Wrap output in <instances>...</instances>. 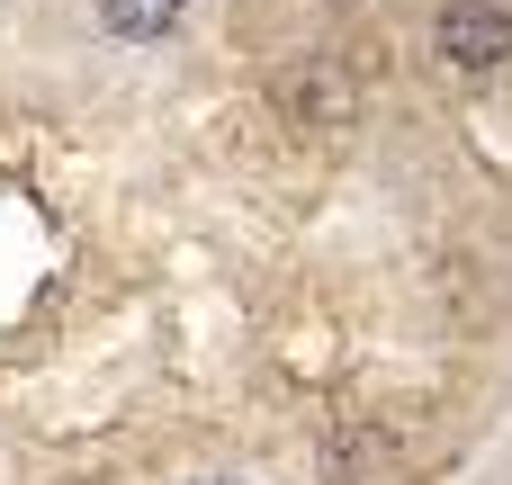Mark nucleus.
Segmentation results:
<instances>
[{
  "label": "nucleus",
  "mask_w": 512,
  "mask_h": 485,
  "mask_svg": "<svg viewBox=\"0 0 512 485\" xmlns=\"http://www.w3.org/2000/svg\"><path fill=\"white\" fill-rule=\"evenodd\" d=\"M270 108H279L288 126H315V135H333V126H351V108H360V81H351L333 54H306V63H288V72L270 81Z\"/></svg>",
  "instance_id": "f257e3e1"
},
{
  "label": "nucleus",
  "mask_w": 512,
  "mask_h": 485,
  "mask_svg": "<svg viewBox=\"0 0 512 485\" xmlns=\"http://www.w3.org/2000/svg\"><path fill=\"white\" fill-rule=\"evenodd\" d=\"M432 54L450 72H504L512 63V9L504 0H450L432 18Z\"/></svg>",
  "instance_id": "f03ea898"
},
{
  "label": "nucleus",
  "mask_w": 512,
  "mask_h": 485,
  "mask_svg": "<svg viewBox=\"0 0 512 485\" xmlns=\"http://www.w3.org/2000/svg\"><path fill=\"white\" fill-rule=\"evenodd\" d=\"M387 468H396V441L378 423H333L324 432V477L333 485H378Z\"/></svg>",
  "instance_id": "7ed1b4c3"
},
{
  "label": "nucleus",
  "mask_w": 512,
  "mask_h": 485,
  "mask_svg": "<svg viewBox=\"0 0 512 485\" xmlns=\"http://www.w3.org/2000/svg\"><path fill=\"white\" fill-rule=\"evenodd\" d=\"M99 27L126 36V45H153V36L180 27V0H99Z\"/></svg>",
  "instance_id": "20e7f679"
},
{
  "label": "nucleus",
  "mask_w": 512,
  "mask_h": 485,
  "mask_svg": "<svg viewBox=\"0 0 512 485\" xmlns=\"http://www.w3.org/2000/svg\"><path fill=\"white\" fill-rule=\"evenodd\" d=\"M189 485H252V477H189Z\"/></svg>",
  "instance_id": "39448f33"
}]
</instances>
